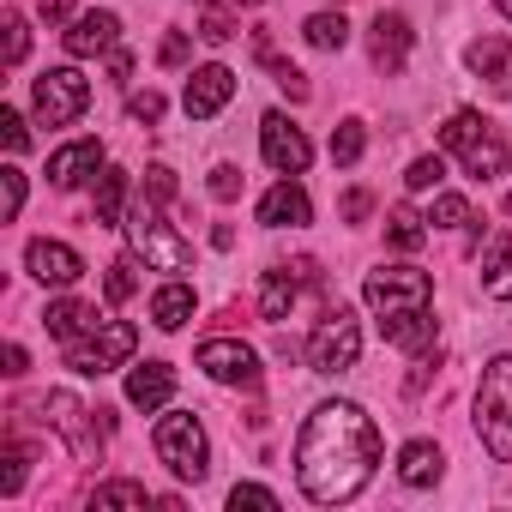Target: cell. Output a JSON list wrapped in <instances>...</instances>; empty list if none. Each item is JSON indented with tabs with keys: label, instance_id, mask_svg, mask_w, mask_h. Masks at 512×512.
I'll return each mask as SVG.
<instances>
[{
	"label": "cell",
	"instance_id": "obj_1",
	"mask_svg": "<svg viewBox=\"0 0 512 512\" xmlns=\"http://www.w3.org/2000/svg\"><path fill=\"white\" fill-rule=\"evenodd\" d=\"M380 464V428L362 404H320L308 422H302V440H296V476H302V494L320 500V506H344L368 488Z\"/></svg>",
	"mask_w": 512,
	"mask_h": 512
},
{
	"label": "cell",
	"instance_id": "obj_2",
	"mask_svg": "<svg viewBox=\"0 0 512 512\" xmlns=\"http://www.w3.org/2000/svg\"><path fill=\"white\" fill-rule=\"evenodd\" d=\"M362 296L380 314L386 344H398V350H428L434 344V320H428L434 278L428 272H416V266H380V272H368Z\"/></svg>",
	"mask_w": 512,
	"mask_h": 512
},
{
	"label": "cell",
	"instance_id": "obj_3",
	"mask_svg": "<svg viewBox=\"0 0 512 512\" xmlns=\"http://www.w3.org/2000/svg\"><path fill=\"white\" fill-rule=\"evenodd\" d=\"M440 151H452V157L464 163V175H476V181H494V175H506V163H512V139H506L494 121H482L476 109L446 115Z\"/></svg>",
	"mask_w": 512,
	"mask_h": 512
},
{
	"label": "cell",
	"instance_id": "obj_4",
	"mask_svg": "<svg viewBox=\"0 0 512 512\" xmlns=\"http://www.w3.org/2000/svg\"><path fill=\"white\" fill-rule=\"evenodd\" d=\"M476 434L482 446L512 464V356H494L482 368V386H476Z\"/></svg>",
	"mask_w": 512,
	"mask_h": 512
},
{
	"label": "cell",
	"instance_id": "obj_5",
	"mask_svg": "<svg viewBox=\"0 0 512 512\" xmlns=\"http://www.w3.org/2000/svg\"><path fill=\"white\" fill-rule=\"evenodd\" d=\"M127 235H133V247L145 253V266H157V272H187V266H193V241L175 235V223L157 217V199H151V193L127 211Z\"/></svg>",
	"mask_w": 512,
	"mask_h": 512
},
{
	"label": "cell",
	"instance_id": "obj_6",
	"mask_svg": "<svg viewBox=\"0 0 512 512\" xmlns=\"http://www.w3.org/2000/svg\"><path fill=\"white\" fill-rule=\"evenodd\" d=\"M362 362V326L350 308H326V320L308 338V368L314 374H350Z\"/></svg>",
	"mask_w": 512,
	"mask_h": 512
},
{
	"label": "cell",
	"instance_id": "obj_7",
	"mask_svg": "<svg viewBox=\"0 0 512 512\" xmlns=\"http://www.w3.org/2000/svg\"><path fill=\"white\" fill-rule=\"evenodd\" d=\"M157 458L181 476V482H199L205 470H211V446H205V428H199V416H187V410H169L163 422H157Z\"/></svg>",
	"mask_w": 512,
	"mask_h": 512
},
{
	"label": "cell",
	"instance_id": "obj_8",
	"mask_svg": "<svg viewBox=\"0 0 512 512\" xmlns=\"http://www.w3.org/2000/svg\"><path fill=\"white\" fill-rule=\"evenodd\" d=\"M133 350H139V332H133L127 320H103V326H97L91 338H73V344H67V368H73V374H91V380H97V374L121 368V362H127Z\"/></svg>",
	"mask_w": 512,
	"mask_h": 512
},
{
	"label": "cell",
	"instance_id": "obj_9",
	"mask_svg": "<svg viewBox=\"0 0 512 512\" xmlns=\"http://www.w3.org/2000/svg\"><path fill=\"white\" fill-rule=\"evenodd\" d=\"M43 422H49L55 434H67V440H73L79 464H103V416H97V410H85L73 392H49V398H43Z\"/></svg>",
	"mask_w": 512,
	"mask_h": 512
},
{
	"label": "cell",
	"instance_id": "obj_10",
	"mask_svg": "<svg viewBox=\"0 0 512 512\" xmlns=\"http://www.w3.org/2000/svg\"><path fill=\"white\" fill-rule=\"evenodd\" d=\"M85 103H91V85H85L73 67H49V73L37 79V115H43V127H67V121H79Z\"/></svg>",
	"mask_w": 512,
	"mask_h": 512
},
{
	"label": "cell",
	"instance_id": "obj_11",
	"mask_svg": "<svg viewBox=\"0 0 512 512\" xmlns=\"http://www.w3.org/2000/svg\"><path fill=\"white\" fill-rule=\"evenodd\" d=\"M199 368H205L217 386H241V392L260 386V356H253L247 344H235V338H205V344H199Z\"/></svg>",
	"mask_w": 512,
	"mask_h": 512
},
{
	"label": "cell",
	"instance_id": "obj_12",
	"mask_svg": "<svg viewBox=\"0 0 512 512\" xmlns=\"http://www.w3.org/2000/svg\"><path fill=\"white\" fill-rule=\"evenodd\" d=\"M260 151H266V163H272L278 175H302L308 157H314L308 133L290 127V115H266V121H260Z\"/></svg>",
	"mask_w": 512,
	"mask_h": 512
},
{
	"label": "cell",
	"instance_id": "obj_13",
	"mask_svg": "<svg viewBox=\"0 0 512 512\" xmlns=\"http://www.w3.org/2000/svg\"><path fill=\"white\" fill-rule=\"evenodd\" d=\"M25 266H31V278L49 284V290H67V284L85 278V260H79L67 241H31V247H25Z\"/></svg>",
	"mask_w": 512,
	"mask_h": 512
},
{
	"label": "cell",
	"instance_id": "obj_14",
	"mask_svg": "<svg viewBox=\"0 0 512 512\" xmlns=\"http://www.w3.org/2000/svg\"><path fill=\"white\" fill-rule=\"evenodd\" d=\"M410 43H416V31H410V19H404V13H380V19L368 25V55H374V67H380V73H404Z\"/></svg>",
	"mask_w": 512,
	"mask_h": 512
},
{
	"label": "cell",
	"instance_id": "obj_15",
	"mask_svg": "<svg viewBox=\"0 0 512 512\" xmlns=\"http://www.w3.org/2000/svg\"><path fill=\"white\" fill-rule=\"evenodd\" d=\"M229 97H235V73L211 61V67H193V79H187V97H181V103H187V115H193V121H211Z\"/></svg>",
	"mask_w": 512,
	"mask_h": 512
},
{
	"label": "cell",
	"instance_id": "obj_16",
	"mask_svg": "<svg viewBox=\"0 0 512 512\" xmlns=\"http://www.w3.org/2000/svg\"><path fill=\"white\" fill-rule=\"evenodd\" d=\"M464 61H470V73H476L494 97H512V43H506V37H476V43L464 49Z\"/></svg>",
	"mask_w": 512,
	"mask_h": 512
},
{
	"label": "cell",
	"instance_id": "obj_17",
	"mask_svg": "<svg viewBox=\"0 0 512 512\" xmlns=\"http://www.w3.org/2000/svg\"><path fill=\"white\" fill-rule=\"evenodd\" d=\"M115 43H121V19L115 13H79L73 19V31H67V55H79V61H91V55H115Z\"/></svg>",
	"mask_w": 512,
	"mask_h": 512
},
{
	"label": "cell",
	"instance_id": "obj_18",
	"mask_svg": "<svg viewBox=\"0 0 512 512\" xmlns=\"http://www.w3.org/2000/svg\"><path fill=\"white\" fill-rule=\"evenodd\" d=\"M308 217H314V205H308V193H302L296 175H284V181L260 199V223H266V229H302Z\"/></svg>",
	"mask_w": 512,
	"mask_h": 512
},
{
	"label": "cell",
	"instance_id": "obj_19",
	"mask_svg": "<svg viewBox=\"0 0 512 512\" xmlns=\"http://www.w3.org/2000/svg\"><path fill=\"white\" fill-rule=\"evenodd\" d=\"M169 398H175V368H169V362H139V368L127 374V404L163 410Z\"/></svg>",
	"mask_w": 512,
	"mask_h": 512
},
{
	"label": "cell",
	"instance_id": "obj_20",
	"mask_svg": "<svg viewBox=\"0 0 512 512\" xmlns=\"http://www.w3.org/2000/svg\"><path fill=\"white\" fill-rule=\"evenodd\" d=\"M97 163H103V145L97 139H73V145H61L49 157V181L55 187H79L85 175H97Z\"/></svg>",
	"mask_w": 512,
	"mask_h": 512
},
{
	"label": "cell",
	"instance_id": "obj_21",
	"mask_svg": "<svg viewBox=\"0 0 512 512\" xmlns=\"http://www.w3.org/2000/svg\"><path fill=\"white\" fill-rule=\"evenodd\" d=\"M296 290H302L296 266H272V272L260 278V314H266V320H290V308H296Z\"/></svg>",
	"mask_w": 512,
	"mask_h": 512
},
{
	"label": "cell",
	"instance_id": "obj_22",
	"mask_svg": "<svg viewBox=\"0 0 512 512\" xmlns=\"http://www.w3.org/2000/svg\"><path fill=\"white\" fill-rule=\"evenodd\" d=\"M43 326H49V338H85V332H97L103 320H97V308L91 302H49V314H43Z\"/></svg>",
	"mask_w": 512,
	"mask_h": 512
},
{
	"label": "cell",
	"instance_id": "obj_23",
	"mask_svg": "<svg viewBox=\"0 0 512 512\" xmlns=\"http://www.w3.org/2000/svg\"><path fill=\"white\" fill-rule=\"evenodd\" d=\"M440 446L434 440H410L404 452H398V476L410 482V488H428V482H440Z\"/></svg>",
	"mask_w": 512,
	"mask_h": 512
},
{
	"label": "cell",
	"instance_id": "obj_24",
	"mask_svg": "<svg viewBox=\"0 0 512 512\" xmlns=\"http://www.w3.org/2000/svg\"><path fill=\"white\" fill-rule=\"evenodd\" d=\"M151 320H157L163 332H181V326L193 320V290H187V284H163V290L151 296Z\"/></svg>",
	"mask_w": 512,
	"mask_h": 512
},
{
	"label": "cell",
	"instance_id": "obj_25",
	"mask_svg": "<svg viewBox=\"0 0 512 512\" xmlns=\"http://www.w3.org/2000/svg\"><path fill=\"white\" fill-rule=\"evenodd\" d=\"M482 290H488L494 302H512V235H494L488 266H482Z\"/></svg>",
	"mask_w": 512,
	"mask_h": 512
},
{
	"label": "cell",
	"instance_id": "obj_26",
	"mask_svg": "<svg viewBox=\"0 0 512 512\" xmlns=\"http://www.w3.org/2000/svg\"><path fill=\"white\" fill-rule=\"evenodd\" d=\"M253 55H260V61L272 67V79H278V91H284L290 103H308V97H314V85H308V79H302V73H296L290 61H278V55H272V37H266V31L253 37Z\"/></svg>",
	"mask_w": 512,
	"mask_h": 512
},
{
	"label": "cell",
	"instance_id": "obj_27",
	"mask_svg": "<svg viewBox=\"0 0 512 512\" xmlns=\"http://www.w3.org/2000/svg\"><path fill=\"white\" fill-rule=\"evenodd\" d=\"M302 37H308L314 49H326V55H338V49L350 43V19H344V13H314V19L302 25Z\"/></svg>",
	"mask_w": 512,
	"mask_h": 512
},
{
	"label": "cell",
	"instance_id": "obj_28",
	"mask_svg": "<svg viewBox=\"0 0 512 512\" xmlns=\"http://www.w3.org/2000/svg\"><path fill=\"white\" fill-rule=\"evenodd\" d=\"M127 217V169H103L97 181V223H121Z\"/></svg>",
	"mask_w": 512,
	"mask_h": 512
},
{
	"label": "cell",
	"instance_id": "obj_29",
	"mask_svg": "<svg viewBox=\"0 0 512 512\" xmlns=\"http://www.w3.org/2000/svg\"><path fill=\"white\" fill-rule=\"evenodd\" d=\"M386 235H392V247L416 253V247L428 241V217H416L410 205H392V217H386Z\"/></svg>",
	"mask_w": 512,
	"mask_h": 512
},
{
	"label": "cell",
	"instance_id": "obj_30",
	"mask_svg": "<svg viewBox=\"0 0 512 512\" xmlns=\"http://www.w3.org/2000/svg\"><path fill=\"white\" fill-rule=\"evenodd\" d=\"M0 458H7V470H0V494H19L25 488V476H31V446L19 440V434H7V452H0Z\"/></svg>",
	"mask_w": 512,
	"mask_h": 512
},
{
	"label": "cell",
	"instance_id": "obj_31",
	"mask_svg": "<svg viewBox=\"0 0 512 512\" xmlns=\"http://www.w3.org/2000/svg\"><path fill=\"white\" fill-rule=\"evenodd\" d=\"M91 506H97V512H109V506H139V512H145L151 494H145V482H103V488L91 494Z\"/></svg>",
	"mask_w": 512,
	"mask_h": 512
},
{
	"label": "cell",
	"instance_id": "obj_32",
	"mask_svg": "<svg viewBox=\"0 0 512 512\" xmlns=\"http://www.w3.org/2000/svg\"><path fill=\"white\" fill-rule=\"evenodd\" d=\"M139 290V266H133V253H121V260H109V278H103V296L109 302H127Z\"/></svg>",
	"mask_w": 512,
	"mask_h": 512
},
{
	"label": "cell",
	"instance_id": "obj_33",
	"mask_svg": "<svg viewBox=\"0 0 512 512\" xmlns=\"http://www.w3.org/2000/svg\"><path fill=\"white\" fill-rule=\"evenodd\" d=\"M428 223H434V229H458V223H470V205H464L458 193H434V211H428Z\"/></svg>",
	"mask_w": 512,
	"mask_h": 512
},
{
	"label": "cell",
	"instance_id": "obj_34",
	"mask_svg": "<svg viewBox=\"0 0 512 512\" xmlns=\"http://www.w3.org/2000/svg\"><path fill=\"white\" fill-rule=\"evenodd\" d=\"M362 145H368L362 121H344V127L332 133V157H338V163H356V157H362Z\"/></svg>",
	"mask_w": 512,
	"mask_h": 512
},
{
	"label": "cell",
	"instance_id": "obj_35",
	"mask_svg": "<svg viewBox=\"0 0 512 512\" xmlns=\"http://www.w3.org/2000/svg\"><path fill=\"white\" fill-rule=\"evenodd\" d=\"M404 181H410V193H428V187L446 181V163H440V157H416V163L404 169Z\"/></svg>",
	"mask_w": 512,
	"mask_h": 512
},
{
	"label": "cell",
	"instance_id": "obj_36",
	"mask_svg": "<svg viewBox=\"0 0 512 512\" xmlns=\"http://www.w3.org/2000/svg\"><path fill=\"white\" fill-rule=\"evenodd\" d=\"M229 506H235V512H241V506H260V512H278V494H272V488H260V482H235Z\"/></svg>",
	"mask_w": 512,
	"mask_h": 512
},
{
	"label": "cell",
	"instance_id": "obj_37",
	"mask_svg": "<svg viewBox=\"0 0 512 512\" xmlns=\"http://www.w3.org/2000/svg\"><path fill=\"white\" fill-rule=\"evenodd\" d=\"M0 31H7V67H19V61H25V49H31L25 19H19V13H7V25H0Z\"/></svg>",
	"mask_w": 512,
	"mask_h": 512
},
{
	"label": "cell",
	"instance_id": "obj_38",
	"mask_svg": "<svg viewBox=\"0 0 512 512\" xmlns=\"http://www.w3.org/2000/svg\"><path fill=\"white\" fill-rule=\"evenodd\" d=\"M0 139H7V151H13V157L31 145V133H25V121H19V109H0Z\"/></svg>",
	"mask_w": 512,
	"mask_h": 512
},
{
	"label": "cell",
	"instance_id": "obj_39",
	"mask_svg": "<svg viewBox=\"0 0 512 512\" xmlns=\"http://www.w3.org/2000/svg\"><path fill=\"white\" fill-rule=\"evenodd\" d=\"M187 55H193L187 31H169V37H163V49H157V61H163V67H187Z\"/></svg>",
	"mask_w": 512,
	"mask_h": 512
},
{
	"label": "cell",
	"instance_id": "obj_40",
	"mask_svg": "<svg viewBox=\"0 0 512 512\" xmlns=\"http://www.w3.org/2000/svg\"><path fill=\"white\" fill-rule=\"evenodd\" d=\"M145 193H151L157 205H169V199H175V175H169L163 163H151V169H145Z\"/></svg>",
	"mask_w": 512,
	"mask_h": 512
},
{
	"label": "cell",
	"instance_id": "obj_41",
	"mask_svg": "<svg viewBox=\"0 0 512 512\" xmlns=\"http://www.w3.org/2000/svg\"><path fill=\"white\" fill-rule=\"evenodd\" d=\"M211 193H217V199H235V193H241V169H235V163H217V169H211Z\"/></svg>",
	"mask_w": 512,
	"mask_h": 512
},
{
	"label": "cell",
	"instance_id": "obj_42",
	"mask_svg": "<svg viewBox=\"0 0 512 512\" xmlns=\"http://www.w3.org/2000/svg\"><path fill=\"white\" fill-rule=\"evenodd\" d=\"M199 37H205V43H229V37H235V19H229V13H205Z\"/></svg>",
	"mask_w": 512,
	"mask_h": 512
},
{
	"label": "cell",
	"instance_id": "obj_43",
	"mask_svg": "<svg viewBox=\"0 0 512 512\" xmlns=\"http://www.w3.org/2000/svg\"><path fill=\"white\" fill-rule=\"evenodd\" d=\"M127 115L151 127V121H163V97H157V91H145V97H133V103H127Z\"/></svg>",
	"mask_w": 512,
	"mask_h": 512
},
{
	"label": "cell",
	"instance_id": "obj_44",
	"mask_svg": "<svg viewBox=\"0 0 512 512\" xmlns=\"http://www.w3.org/2000/svg\"><path fill=\"white\" fill-rule=\"evenodd\" d=\"M338 211H344V223H362V217H368V211H374V199H368V187H350V193H344V205H338Z\"/></svg>",
	"mask_w": 512,
	"mask_h": 512
},
{
	"label": "cell",
	"instance_id": "obj_45",
	"mask_svg": "<svg viewBox=\"0 0 512 512\" xmlns=\"http://www.w3.org/2000/svg\"><path fill=\"white\" fill-rule=\"evenodd\" d=\"M0 187H7V217H19V205H25V175H19V169H0Z\"/></svg>",
	"mask_w": 512,
	"mask_h": 512
},
{
	"label": "cell",
	"instance_id": "obj_46",
	"mask_svg": "<svg viewBox=\"0 0 512 512\" xmlns=\"http://www.w3.org/2000/svg\"><path fill=\"white\" fill-rule=\"evenodd\" d=\"M43 19H49V25H67V19H73V0H43Z\"/></svg>",
	"mask_w": 512,
	"mask_h": 512
},
{
	"label": "cell",
	"instance_id": "obj_47",
	"mask_svg": "<svg viewBox=\"0 0 512 512\" xmlns=\"http://www.w3.org/2000/svg\"><path fill=\"white\" fill-rule=\"evenodd\" d=\"M109 79L127 85V79H133V61H127V55H109Z\"/></svg>",
	"mask_w": 512,
	"mask_h": 512
},
{
	"label": "cell",
	"instance_id": "obj_48",
	"mask_svg": "<svg viewBox=\"0 0 512 512\" xmlns=\"http://www.w3.org/2000/svg\"><path fill=\"white\" fill-rule=\"evenodd\" d=\"M7 374H13V380L25 374V350H19V344H7Z\"/></svg>",
	"mask_w": 512,
	"mask_h": 512
},
{
	"label": "cell",
	"instance_id": "obj_49",
	"mask_svg": "<svg viewBox=\"0 0 512 512\" xmlns=\"http://www.w3.org/2000/svg\"><path fill=\"white\" fill-rule=\"evenodd\" d=\"M494 7H500V13H506V19H512V0H494Z\"/></svg>",
	"mask_w": 512,
	"mask_h": 512
},
{
	"label": "cell",
	"instance_id": "obj_50",
	"mask_svg": "<svg viewBox=\"0 0 512 512\" xmlns=\"http://www.w3.org/2000/svg\"><path fill=\"white\" fill-rule=\"evenodd\" d=\"M241 7H260V0H241Z\"/></svg>",
	"mask_w": 512,
	"mask_h": 512
}]
</instances>
